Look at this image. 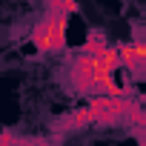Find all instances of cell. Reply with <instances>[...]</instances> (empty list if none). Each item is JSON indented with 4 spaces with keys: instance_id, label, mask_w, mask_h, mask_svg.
<instances>
[{
    "instance_id": "cell-1",
    "label": "cell",
    "mask_w": 146,
    "mask_h": 146,
    "mask_svg": "<svg viewBox=\"0 0 146 146\" xmlns=\"http://www.w3.org/2000/svg\"><path fill=\"white\" fill-rule=\"evenodd\" d=\"M66 12L63 9H46V15L35 23L29 43L40 52V54H69V43H66Z\"/></svg>"
},
{
    "instance_id": "cell-2",
    "label": "cell",
    "mask_w": 146,
    "mask_h": 146,
    "mask_svg": "<svg viewBox=\"0 0 146 146\" xmlns=\"http://www.w3.org/2000/svg\"><path fill=\"white\" fill-rule=\"evenodd\" d=\"M120 69L129 72L132 80H146V40L137 37L132 43H120Z\"/></svg>"
},
{
    "instance_id": "cell-3",
    "label": "cell",
    "mask_w": 146,
    "mask_h": 146,
    "mask_svg": "<svg viewBox=\"0 0 146 146\" xmlns=\"http://www.w3.org/2000/svg\"><path fill=\"white\" fill-rule=\"evenodd\" d=\"M86 126H92V115H89L86 106H80V109H75V112H69V115L52 120V129H54L57 135H72V132H80V129H86Z\"/></svg>"
},
{
    "instance_id": "cell-4",
    "label": "cell",
    "mask_w": 146,
    "mask_h": 146,
    "mask_svg": "<svg viewBox=\"0 0 146 146\" xmlns=\"http://www.w3.org/2000/svg\"><path fill=\"white\" fill-rule=\"evenodd\" d=\"M106 43H109V40H106V35H103L100 29H95V32L86 37V43L80 46V52H83V54H98V52H100Z\"/></svg>"
},
{
    "instance_id": "cell-5",
    "label": "cell",
    "mask_w": 146,
    "mask_h": 146,
    "mask_svg": "<svg viewBox=\"0 0 146 146\" xmlns=\"http://www.w3.org/2000/svg\"><path fill=\"white\" fill-rule=\"evenodd\" d=\"M3 143H43V140H37V137H20V135H3L0 132V146Z\"/></svg>"
},
{
    "instance_id": "cell-6",
    "label": "cell",
    "mask_w": 146,
    "mask_h": 146,
    "mask_svg": "<svg viewBox=\"0 0 146 146\" xmlns=\"http://www.w3.org/2000/svg\"><path fill=\"white\" fill-rule=\"evenodd\" d=\"M63 12H66V15H78V12H80L78 0H63Z\"/></svg>"
},
{
    "instance_id": "cell-7",
    "label": "cell",
    "mask_w": 146,
    "mask_h": 146,
    "mask_svg": "<svg viewBox=\"0 0 146 146\" xmlns=\"http://www.w3.org/2000/svg\"><path fill=\"white\" fill-rule=\"evenodd\" d=\"M137 100H140V103H143V109H146V98H137ZM143 126H146V123H143Z\"/></svg>"
}]
</instances>
